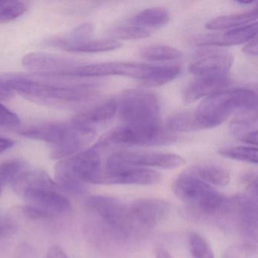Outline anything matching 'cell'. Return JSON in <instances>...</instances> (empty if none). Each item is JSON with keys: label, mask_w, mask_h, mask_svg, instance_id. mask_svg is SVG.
<instances>
[{"label": "cell", "mask_w": 258, "mask_h": 258, "mask_svg": "<svg viewBox=\"0 0 258 258\" xmlns=\"http://www.w3.org/2000/svg\"><path fill=\"white\" fill-rule=\"evenodd\" d=\"M21 119L17 114L0 103V126L5 127H16L20 126Z\"/></svg>", "instance_id": "obj_33"}, {"label": "cell", "mask_w": 258, "mask_h": 258, "mask_svg": "<svg viewBox=\"0 0 258 258\" xmlns=\"http://www.w3.org/2000/svg\"><path fill=\"white\" fill-rule=\"evenodd\" d=\"M257 10L256 7L245 13L226 15L215 18L206 24V28L213 31L231 30L244 25H250L256 22Z\"/></svg>", "instance_id": "obj_22"}, {"label": "cell", "mask_w": 258, "mask_h": 258, "mask_svg": "<svg viewBox=\"0 0 258 258\" xmlns=\"http://www.w3.org/2000/svg\"><path fill=\"white\" fill-rule=\"evenodd\" d=\"M117 102V112L123 124L159 123L160 105L153 93L143 90L123 92Z\"/></svg>", "instance_id": "obj_8"}, {"label": "cell", "mask_w": 258, "mask_h": 258, "mask_svg": "<svg viewBox=\"0 0 258 258\" xmlns=\"http://www.w3.org/2000/svg\"><path fill=\"white\" fill-rule=\"evenodd\" d=\"M230 80L224 76L197 77L185 87L182 99L186 104L192 103L204 97H209L215 93L226 90Z\"/></svg>", "instance_id": "obj_18"}, {"label": "cell", "mask_w": 258, "mask_h": 258, "mask_svg": "<svg viewBox=\"0 0 258 258\" xmlns=\"http://www.w3.org/2000/svg\"><path fill=\"white\" fill-rule=\"evenodd\" d=\"M188 249L193 258H215L214 251L206 239L198 232H190Z\"/></svg>", "instance_id": "obj_30"}, {"label": "cell", "mask_w": 258, "mask_h": 258, "mask_svg": "<svg viewBox=\"0 0 258 258\" xmlns=\"http://www.w3.org/2000/svg\"><path fill=\"white\" fill-rule=\"evenodd\" d=\"M256 22L250 25L229 30L226 32L205 34L196 37L195 43L198 46H232L247 43L256 36Z\"/></svg>", "instance_id": "obj_17"}, {"label": "cell", "mask_w": 258, "mask_h": 258, "mask_svg": "<svg viewBox=\"0 0 258 258\" xmlns=\"http://www.w3.org/2000/svg\"><path fill=\"white\" fill-rule=\"evenodd\" d=\"M218 153L229 159L257 164V149L253 146H225L219 149Z\"/></svg>", "instance_id": "obj_26"}, {"label": "cell", "mask_w": 258, "mask_h": 258, "mask_svg": "<svg viewBox=\"0 0 258 258\" xmlns=\"http://www.w3.org/2000/svg\"><path fill=\"white\" fill-rule=\"evenodd\" d=\"M14 93L7 86L0 82V101H7L12 99Z\"/></svg>", "instance_id": "obj_38"}, {"label": "cell", "mask_w": 258, "mask_h": 258, "mask_svg": "<svg viewBox=\"0 0 258 258\" xmlns=\"http://www.w3.org/2000/svg\"><path fill=\"white\" fill-rule=\"evenodd\" d=\"M19 134L26 138L50 145V157L62 160L82 152L96 134L77 126L72 121L47 122L24 128Z\"/></svg>", "instance_id": "obj_3"}, {"label": "cell", "mask_w": 258, "mask_h": 258, "mask_svg": "<svg viewBox=\"0 0 258 258\" xmlns=\"http://www.w3.org/2000/svg\"><path fill=\"white\" fill-rule=\"evenodd\" d=\"M155 256L156 258H173L171 254L162 247H157L155 250Z\"/></svg>", "instance_id": "obj_40"}, {"label": "cell", "mask_w": 258, "mask_h": 258, "mask_svg": "<svg viewBox=\"0 0 258 258\" xmlns=\"http://www.w3.org/2000/svg\"><path fill=\"white\" fill-rule=\"evenodd\" d=\"M172 190L181 202L202 217L219 219L227 200V196L214 186L185 171L173 181Z\"/></svg>", "instance_id": "obj_5"}, {"label": "cell", "mask_w": 258, "mask_h": 258, "mask_svg": "<svg viewBox=\"0 0 258 258\" xmlns=\"http://www.w3.org/2000/svg\"><path fill=\"white\" fill-rule=\"evenodd\" d=\"M17 230L16 222L11 218L4 217L0 214V236H8Z\"/></svg>", "instance_id": "obj_34"}, {"label": "cell", "mask_w": 258, "mask_h": 258, "mask_svg": "<svg viewBox=\"0 0 258 258\" xmlns=\"http://www.w3.org/2000/svg\"><path fill=\"white\" fill-rule=\"evenodd\" d=\"M171 19L170 12L163 7L146 9L137 13L130 21L131 23L149 31L158 29L167 25Z\"/></svg>", "instance_id": "obj_21"}, {"label": "cell", "mask_w": 258, "mask_h": 258, "mask_svg": "<svg viewBox=\"0 0 258 258\" xmlns=\"http://www.w3.org/2000/svg\"><path fill=\"white\" fill-rule=\"evenodd\" d=\"M177 140L173 133L159 123L152 124H123L101 137L96 145L103 149L110 146H159L171 144Z\"/></svg>", "instance_id": "obj_6"}, {"label": "cell", "mask_w": 258, "mask_h": 258, "mask_svg": "<svg viewBox=\"0 0 258 258\" xmlns=\"http://www.w3.org/2000/svg\"><path fill=\"white\" fill-rule=\"evenodd\" d=\"M233 57L228 52L216 51L202 54L189 66L197 77L224 76L233 64Z\"/></svg>", "instance_id": "obj_16"}, {"label": "cell", "mask_w": 258, "mask_h": 258, "mask_svg": "<svg viewBox=\"0 0 258 258\" xmlns=\"http://www.w3.org/2000/svg\"><path fill=\"white\" fill-rule=\"evenodd\" d=\"M238 140L244 144L249 146H257V131H250L238 137Z\"/></svg>", "instance_id": "obj_35"}, {"label": "cell", "mask_w": 258, "mask_h": 258, "mask_svg": "<svg viewBox=\"0 0 258 258\" xmlns=\"http://www.w3.org/2000/svg\"><path fill=\"white\" fill-rule=\"evenodd\" d=\"M29 9L24 1H0V24L8 23L22 17Z\"/></svg>", "instance_id": "obj_29"}, {"label": "cell", "mask_w": 258, "mask_h": 258, "mask_svg": "<svg viewBox=\"0 0 258 258\" xmlns=\"http://www.w3.org/2000/svg\"><path fill=\"white\" fill-rule=\"evenodd\" d=\"M158 68V66L143 63L110 61L84 64L76 69L72 76L74 78H93L117 75L139 80L143 84L150 86L156 76Z\"/></svg>", "instance_id": "obj_9"}, {"label": "cell", "mask_w": 258, "mask_h": 258, "mask_svg": "<svg viewBox=\"0 0 258 258\" xmlns=\"http://www.w3.org/2000/svg\"><path fill=\"white\" fill-rule=\"evenodd\" d=\"M247 44L243 48V52L250 56H257V37L255 36L251 40L247 42Z\"/></svg>", "instance_id": "obj_36"}, {"label": "cell", "mask_w": 258, "mask_h": 258, "mask_svg": "<svg viewBox=\"0 0 258 258\" xmlns=\"http://www.w3.org/2000/svg\"><path fill=\"white\" fill-rule=\"evenodd\" d=\"M52 75L4 74L0 82L30 102L59 109H75L96 100L99 84L93 82H52Z\"/></svg>", "instance_id": "obj_1"}, {"label": "cell", "mask_w": 258, "mask_h": 258, "mask_svg": "<svg viewBox=\"0 0 258 258\" xmlns=\"http://www.w3.org/2000/svg\"><path fill=\"white\" fill-rule=\"evenodd\" d=\"M117 102L111 99L81 111L72 117L71 121L77 126L96 134L98 131L108 126L117 114Z\"/></svg>", "instance_id": "obj_14"}, {"label": "cell", "mask_w": 258, "mask_h": 258, "mask_svg": "<svg viewBox=\"0 0 258 258\" xmlns=\"http://www.w3.org/2000/svg\"><path fill=\"white\" fill-rule=\"evenodd\" d=\"M46 258H69V256L61 247L54 245L48 250Z\"/></svg>", "instance_id": "obj_37"}, {"label": "cell", "mask_w": 258, "mask_h": 258, "mask_svg": "<svg viewBox=\"0 0 258 258\" xmlns=\"http://www.w3.org/2000/svg\"><path fill=\"white\" fill-rule=\"evenodd\" d=\"M13 191L19 196L31 189H59L55 180L43 170L25 169L11 184Z\"/></svg>", "instance_id": "obj_19"}, {"label": "cell", "mask_w": 258, "mask_h": 258, "mask_svg": "<svg viewBox=\"0 0 258 258\" xmlns=\"http://www.w3.org/2000/svg\"><path fill=\"white\" fill-rule=\"evenodd\" d=\"M108 35L115 40H137L147 38L150 32L129 22L112 27L108 31Z\"/></svg>", "instance_id": "obj_25"}, {"label": "cell", "mask_w": 258, "mask_h": 258, "mask_svg": "<svg viewBox=\"0 0 258 258\" xmlns=\"http://www.w3.org/2000/svg\"><path fill=\"white\" fill-rule=\"evenodd\" d=\"M122 44L118 40L114 39H102V40H89L75 46L71 52L78 53H99L110 52L120 49Z\"/></svg>", "instance_id": "obj_27"}, {"label": "cell", "mask_w": 258, "mask_h": 258, "mask_svg": "<svg viewBox=\"0 0 258 258\" xmlns=\"http://www.w3.org/2000/svg\"><path fill=\"white\" fill-rule=\"evenodd\" d=\"M162 179L159 172L105 158L102 185H154Z\"/></svg>", "instance_id": "obj_10"}, {"label": "cell", "mask_w": 258, "mask_h": 258, "mask_svg": "<svg viewBox=\"0 0 258 258\" xmlns=\"http://www.w3.org/2000/svg\"><path fill=\"white\" fill-rule=\"evenodd\" d=\"M22 197L25 205L47 213L52 217L64 214L72 208L69 199L57 190L43 188L28 190Z\"/></svg>", "instance_id": "obj_15"}, {"label": "cell", "mask_w": 258, "mask_h": 258, "mask_svg": "<svg viewBox=\"0 0 258 258\" xmlns=\"http://www.w3.org/2000/svg\"><path fill=\"white\" fill-rule=\"evenodd\" d=\"M219 220L230 223L248 241L257 236V188H248L246 194L227 198Z\"/></svg>", "instance_id": "obj_7"}, {"label": "cell", "mask_w": 258, "mask_h": 258, "mask_svg": "<svg viewBox=\"0 0 258 258\" xmlns=\"http://www.w3.org/2000/svg\"><path fill=\"white\" fill-rule=\"evenodd\" d=\"M131 202L136 220L146 234L165 220L171 208L169 202L156 198H143Z\"/></svg>", "instance_id": "obj_13"}, {"label": "cell", "mask_w": 258, "mask_h": 258, "mask_svg": "<svg viewBox=\"0 0 258 258\" xmlns=\"http://www.w3.org/2000/svg\"><path fill=\"white\" fill-rule=\"evenodd\" d=\"M140 55L144 59L150 61H173L182 58L179 49L166 45H150L140 51Z\"/></svg>", "instance_id": "obj_24"}, {"label": "cell", "mask_w": 258, "mask_h": 258, "mask_svg": "<svg viewBox=\"0 0 258 258\" xmlns=\"http://www.w3.org/2000/svg\"><path fill=\"white\" fill-rule=\"evenodd\" d=\"M167 128L171 133L190 132L198 130L193 113L182 112L170 117Z\"/></svg>", "instance_id": "obj_31"}, {"label": "cell", "mask_w": 258, "mask_h": 258, "mask_svg": "<svg viewBox=\"0 0 258 258\" xmlns=\"http://www.w3.org/2000/svg\"><path fill=\"white\" fill-rule=\"evenodd\" d=\"M93 33V25L92 24H83L71 31L66 37L52 39L49 43L66 52H71L75 46L90 40Z\"/></svg>", "instance_id": "obj_23"}, {"label": "cell", "mask_w": 258, "mask_h": 258, "mask_svg": "<svg viewBox=\"0 0 258 258\" xmlns=\"http://www.w3.org/2000/svg\"><path fill=\"white\" fill-rule=\"evenodd\" d=\"M234 256H232V253H226V254H225L224 257L223 258H233Z\"/></svg>", "instance_id": "obj_42"}, {"label": "cell", "mask_w": 258, "mask_h": 258, "mask_svg": "<svg viewBox=\"0 0 258 258\" xmlns=\"http://www.w3.org/2000/svg\"><path fill=\"white\" fill-rule=\"evenodd\" d=\"M14 146V141L10 139L1 138L0 137V154L4 153Z\"/></svg>", "instance_id": "obj_39"}, {"label": "cell", "mask_w": 258, "mask_h": 258, "mask_svg": "<svg viewBox=\"0 0 258 258\" xmlns=\"http://www.w3.org/2000/svg\"><path fill=\"white\" fill-rule=\"evenodd\" d=\"M22 64L36 74L69 77L84 63L70 57L45 52H30L22 58Z\"/></svg>", "instance_id": "obj_11"}, {"label": "cell", "mask_w": 258, "mask_h": 258, "mask_svg": "<svg viewBox=\"0 0 258 258\" xmlns=\"http://www.w3.org/2000/svg\"><path fill=\"white\" fill-rule=\"evenodd\" d=\"M185 172L212 186H226L230 181L229 171L217 164H196L187 169Z\"/></svg>", "instance_id": "obj_20"}, {"label": "cell", "mask_w": 258, "mask_h": 258, "mask_svg": "<svg viewBox=\"0 0 258 258\" xmlns=\"http://www.w3.org/2000/svg\"><path fill=\"white\" fill-rule=\"evenodd\" d=\"M26 163L21 159H12L0 164V196L6 185L13 183L21 172L26 169Z\"/></svg>", "instance_id": "obj_28"}, {"label": "cell", "mask_w": 258, "mask_h": 258, "mask_svg": "<svg viewBox=\"0 0 258 258\" xmlns=\"http://www.w3.org/2000/svg\"><path fill=\"white\" fill-rule=\"evenodd\" d=\"M257 121L256 111H247L241 114L231 123L230 131L235 137H241L243 134L250 131V129L256 125Z\"/></svg>", "instance_id": "obj_32"}, {"label": "cell", "mask_w": 258, "mask_h": 258, "mask_svg": "<svg viewBox=\"0 0 258 258\" xmlns=\"http://www.w3.org/2000/svg\"><path fill=\"white\" fill-rule=\"evenodd\" d=\"M110 155L116 161L145 168L173 169L183 165L185 162L179 155L166 152L122 151Z\"/></svg>", "instance_id": "obj_12"}, {"label": "cell", "mask_w": 258, "mask_h": 258, "mask_svg": "<svg viewBox=\"0 0 258 258\" xmlns=\"http://www.w3.org/2000/svg\"><path fill=\"white\" fill-rule=\"evenodd\" d=\"M86 205L97 217L101 233L107 239L125 243L145 235L137 223L131 202L112 196H93L87 199Z\"/></svg>", "instance_id": "obj_2"}, {"label": "cell", "mask_w": 258, "mask_h": 258, "mask_svg": "<svg viewBox=\"0 0 258 258\" xmlns=\"http://www.w3.org/2000/svg\"><path fill=\"white\" fill-rule=\"evenodd\" d=\"M235 3L239 4V5L248 6L253 4V1H252V0H250V1H236Z\"/></svg>", "instance_id": "obj_41"}, {"label": "cell", "mask_w": 258, "mask_h": 258, "mask_svg": "<svg viewBox=\"0 0 258 258\" xmlns=\"http://www.w3.org/2000/svg\"><path fill=\"white\" fill-rule=\"evenodd\" d=\"M257 97L253 90L235 89L223 90L207 98L193 112L198 130L214 128L235 112L255 111Z\"/></svg>", "instance_id": "obj_4"}]
</instances>
